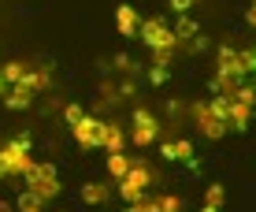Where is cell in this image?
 Instances as JSON below:
<instances>
[{"label": "cell", "mask_w": 256, "mask_h": 212, "mask_svg": "<svg viewBox=\"0 0 256 212\" xmlns=\"http://www.w3.org/2000/svg\"><path fill=\"white\" fill-rule=\"evenodd\" d=\"M15 208H19V212H45V201H41L34 190H22L19 201H15Z\"/></svg>", "instance_id": "17"}, {"label": "cell", "mask_w": 256, "mask_h": 212, "mask_svg": "<svg viewBox=\"0 0 256 212\" xmlns=\"http://www.w3.org/2000/svg\"><path fill=\"white\" fill-rule=\"evenodd\" d=\"M26 190H34L41 201H52V197L60 193V175H56V167L34 160L30 167H26Z\"/></svg>", "instance_id": "5"}, {"label": "cell", "mask_w": 256, "mask_h": 212, "mask_svg": "<svg viewBox=\"0 0 256 212\" xmlns=\"http://www.w3.org/2000/svg\"><path fill=\"white\" fill-rule=\"evenodd\" d=\"M245 75H249V71H245L242 49H234V45H219V52H216V78H212V93L230 97L238 86H242V78H245Z\"/></svg>", "instance_id": "1"}, {"label": "cell", "mask_w": 256, "mask_h": 212, "mask_svg": "<svg viewBox=\"0 0 256 212\" xmlns=\"http://www.w3.org/2000/svg\"><path fill=\"white\" fill-rule=\"evenodd\" d=\"M160 138V123L148 108H134V130H130V141H134L138 149L152 145V141Z\"/></svg>", "instance_id": "8"}, {"label": "cell", "mask_w": 256, "mask_h": 212, "mask_svg": "<svg viewBox=\"0 0 256 212\" xmlns=\"http://www.w3.org/2000/svg\"><path fill=\"white\" fill-rule=\"evenodd\" d=\"M226 101L230 97H212V101H197L193 104V119H197V127H200V134L204 138H223L226 130H230V123H226Z\"/></svg>", "instance_id": "2"}, {"label": "cell", "mask_w": 256, "mask_h": 212, "mask_svg": "<svg viewBox=\"0 0 256 212\" xmlns=\"http://www.w3.org/2000/svg\"><path fill=\"white\" fill-rule=\"evenodd\" d=\"M242 60H245V71H252V75H256V45L252 49H242Z\"/></svg>", "instance_id": "22"}, {"label": "cell", "mask_w": 256, "mask_h": 212, "mask_svg": "<svg viewBox=\"0 0 256 212\" xmlns=\"http://www.w3.org/2000/svg\"><path fill=\"white\" fill-rule=\"evenodd\" d=\"M108 197H112V190L104 186V182H90V186H82V201H86V205H104Z\"/></svg>", "instance_id": "15"}, {"label": "cell", "mask_w": 256, "mask_h": 212, "mask_svg": "<svg viewBox=\"0 0 256 212\" xmlns=\"http://www.w3.org/2000/svg\"><path fill=\"white\" fill-rule=\"evenodd\" d=\"M160 156H164V160H178V164H197V160H193V145H190V141L186 138H178V141H160Z\"/></svg>", "instance_id": "10"}, {"label": "cell", "mask_w": 256, "mask_h": 212, "mask_svg": "<svg viewBox=\"0 0 256 212\" xmlns=\"http://www.w3.org/2000/svg\"><path fill=\"white\" fill-rule=\"evenodd\" d=\"M200 212H219V208H216V205H204V208H200Z\"/></svg>", "instance_id": "27"}, {"label": "cell", "mask_w": 256, "mask_h": 212, "mask_svg": "<svg viewBox=\"0 0 256 212\" xmlns=\"http://www.w3.org/2000/svg\"><path fill=\"white\" fill-rule=\"evenodd\" d=\"M138 34H141V41H145V45L148 49H178V38H174V26H167L164 19H160V15H152V19H145V23H141L138 26Z\"/></svg>", "instance_id": "7"}, {"label": "cell", "mask_w": 256, "mask_h": 212, "mask_svg": "<svg viewBox=\"0 0 256 212\" xmlns=\"http://www.w3.org/2000/svg\"><path fill=\"white\" fill-rule=\"evenodd\" d=\"M126 212H160V201L156 197H141V201H130Z\"/></svg>", "instance_id": "19"}, {"label": "cell", "mask_w": 256, "mask_h": 212, "mask_svg": "<svg viewBox=\"0 0 256 212\" xmlns=\"http://www.w3.org/2000/svg\"><path fill=\"white\" fill-rule=\"evenodd\" d=\"M174 38H200V26L190 19V15H178V26H174Z\"/></svg>", "instance_id": "18"}, {"label": "cell", "mask_w": 256, "mask_h": 212, "mask_svg": "<svg viewBox=\"0 0 256 212\" xmlns=\"http://www.w3.org/2000/svg\"><path fill=\"white\" fill-rule=\"evenodd\" d=\"M100 145L108 149V153H112V149H122V145H126V134H122L116 123H104V138H100Z\"/></svg>", "instance_id": "16"}, {"label": "cell", "mask_w": 256, "mask_h": 212, "mask_svg": "<svg viewBox=\"0 0 256 212\" xmlns=\"http://www.w3.org/2000/svg\"><path fill=\"white\" fill-rule=\"evenodd\" d=\"M82 116H86L82 104H67V108H64V119H67V123H74V119H82Z\"/></svg>", "instance_id": "23"}, {"label": "cell", "mask_w": 256, "mask_h": 212, "mask_svg": "<svg viewBox=\"0 0 256 212\" xmlns=\"http://www.w3.org/2000/svg\"><path fill=\"white\" fill-rule=\"evenodd\" d=\"M171 49H156L152 52V64H148V82L152 86H164L167 82V71H171Z\"/></svg>", "instance_id": "12"}, {"label": "cell", "mask_w": 256, "mask_h": 212, "mask_svg": "<svg viewBox=\"0 0 256 212\" xmlns=\"http://www.w3.org/2000/svg\"><path fill=\"white\" fill-rule=\"evenodd\" d=\"M30 164H34V156H30V138L26 134L0 145V179H8V175H26Z\"/></svg>", "instance_id": "3"}, {"label": "cell", "mask_w": 256, "mask_h": 212, "mask_svg": "<svg viewBox=\"0 0 256 212\" xmlns=\"http://www.w3.org/2000/svg\"><path fill=\"white\" fill-rule=\"evenodd\" d=\"M152 179H156L152 167H145V164H130V171L119 179V197L126 201V205H130V201H141V197H145V190L152 186Z\"/></svg>", "instance_id": "6"}, {"label": "cell", "mask_w": 256, "mask_h": 212, "mask_svg": "<svg viewBox=\"0 0 256 212\" xmlns=\"http://www.w3.org/2000/svg\"><path fill=\"white\" fill-rule=\"evenodd\" d=\"M116 26H119V34H122V38H134V34H138V26H141L138 8L119 4V8H116Z\"/></svg>", "instance_id": "13"}, {"label": "cell", "mask_w": 256, "mask_h": 212, "mask_svg": "<svg viewBox=\"0 0 256 212\" xmlns=\"http://www.w3.org/2000/svg\"><path fill=\"white\" fill-rule=\"evenodd\" d=\"M204 205H223V186H208V197H204Z\"/></svg>", "instance_id": "21"}, {"label": "cell", "mask_w": 256, "mask_h": 212, "mask_svg": "<svg viewBox=\"0 0 256 212\" xmlns=\"http://www.w3.org/2000/svg\"><path fill=\"white\" fill-rule=\"evenodd\" d=\"M0 97H4V104H8L12 112H22V108H30V104H34V97H38V93H34L30 86L15 82V86H8V90L0 93Z\"/></svg>", "instance_id": "11"}, {"label": "cell", "mask_w": 256, "mask_h": 212, "mask_svg": "<svg viewBox=\"0 0 256 212\" xmlns=\"http://www.w3.org/2000/svg\"><path fill=\"white\" fill-rule=\"evenodd\" d=\"M160 201V212H182V197L178 193H164V197H156Z\"/></svg>", "instance_id": "20"}, {"label": "cell", "mask_w": 256, "mask_h": 212, "mask_svg": "<svg viewBox=\"0 0 256 212\" xmlns=\"http://www.w3.org/2000/svg\"><path fill=\"white\" fill-rule=\"evenodd\" d=\"M130 164H134V160H130L122 149H112V153H108V175H112V179H122V175L130 171Z\"/></svg>", "instance_id": "14"}, {"label": "cell", "mask_w": 256, "mask_h": 212, "mask_svg": "<svg viewBox=\"0 0 256 212\" xmlns=\"http://www.w3.org/2000/svg\"><path fill=\"white\" fill-rule=\"evenodd\" d=\"M70 134H74V141L82 149H96V145H100V138H104V123L93 119V116H82V119L70 123Z\"/></svg>", "instance_id": "9"}, {"label": "cell", "mask_w": 256, "mask_h": 212, "mask_svg": "<svg viewBox=\"0 0 256 212\" xmlns=\"http://www.w3.org/2000/svg\"><path fill=\"white\" fill-rule=\"evenodd\" d=\"M0 212H19V208H12V205H0Z\"/></svg>", "instance_id": "26"}, {"label": "cell", "mask_w": 256, "mask_h": 212, "mask_svg": "<svg viewBox=\"0 0 256 212\" xmlns=\"http://www.w3.org/2000/svg\"><path fill=\"white\" fill-rule=\"evenodd\" d=\"M245 23H249V26H256V0L249 4V12H245Z\"/></svg>", "instance_id": "25"}, {"label": "cell", "mask_w": 256, "mask_h": 212, "mask_svg": "<svg viewBox=\"0 0 256 212\" xmlns=\"http://www.w3.org/2000/svg\"><path fill=\"white\" fill-rule=\"evenodd\" d=\"M252 108H256V86H238L230 93V101H226V123H230V130H245L252 119Z\"/></svg>", "instance_id": "4"}, {"label": "cell", "mask_w": 256, "mask_h": 212, "mask_svg": "<svg viewBox=\"0 0 256 212\" xmlns=\"http://www.w3.org/2000/svg\"><path fill=\"white\" fill-rule=\"evenodd\" d=\"M197 4V0H171V12H178V15H190V8Z\"/></svg>", "instance_id": "24"}]
</instances>
